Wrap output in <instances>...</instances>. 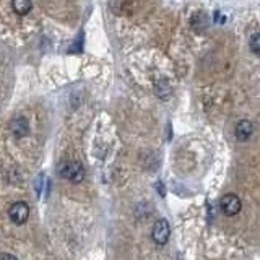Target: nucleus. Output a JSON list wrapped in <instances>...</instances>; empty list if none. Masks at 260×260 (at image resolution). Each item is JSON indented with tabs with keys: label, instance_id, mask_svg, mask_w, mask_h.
<instances>
[{
	"label": "nucleus",
	"instance_id": "obj_1",
	"mask_svg": "<svg viewBox=\"0 0 260 260\" xmlns=\"http://www.w3.org/2000/svg\"><path fill=\"white\" fill-rule=\"evenodd\" d=\"M57 172L61 174L63 179L74 182V184H78L85 179V168L83 164L78 161H63L59 164Z\"/></svg>",
	"mask_w": 260,
	"mask_h": 260
},
{
	"label": "nucleus",
	"instance_id": "obj_2",
	"mask_svg": "<svg viewBox=\"0 0 260 260\" xmlns=\"http://www.w3.org/2000/svg\"><path fill=\"white\" fill-rule=\"evenodd\" d=\"M220 207L226 216H234L241 212V199L234 194H226L220 200Z\"/></svg>",
	"mask_w": 260,
	"mask_h": 260
},
{
	"label": "nucleus",
	"instance_id": "obj_3",
	"mask_svg": "<svg viewBox=\"0 0 260 260\" xmlns=\"http://www.w3.org/2000/svg\"><path fill=\"white\" fill-rule=\"evenodd\" d=\"M8 215H10L12 221L15 225H23L30 218V207L25 202H15L8 210Z\"/></svg>",
	"mask_w": 260,
	"mask_h": 260
},
{
	"label": "nucleus",
	"instance_id": "obj_4",
	"mask_svg": "<svg viewBox=\"0 0 260 260\" xmlns=\"http://www.w3.org/2000/svg\"><path fill=\"white\" fill-rule=\"evenodd\" d=\"M169 234H171V228H169V223L166 220H158L154 223L153 226V232H152V238L156 244L159 245H164L169 239Z\"/></svg>",
	"mask_w": 260,
	"mask_h": 260
},
{
	"label": "nucleus",
	"instance_id": "obj_5",
	"mask_svg": "<svg viewBox=\"0 0 260 260\" xmlns=\"http://www.w3.org/2000/svg\"><path fill=\"white\" fill-rule=\"evenodd\" d=\"M252 134H254V124L247 119L239 121L234 127V135L239 141L249 140L250 137H252Z\"/></svg>",
	"mask_w": 260,
	"mask_h": 260
},
{
	"label": "nucleus",
	"instance_id": "obj_6",
	"mask_svg": "<svg viewBox=\"0 0 260 260\" xmlns=\"http://www.w3.org/2000/svg\"><path fill=\"white\" fill-rule=\"evenodd\" d=\"M10 132L16 138H23L30 134V124L25 117H15V119L10 121Z\"/></svg>",
	"mask_w": 260,
	"mask_h": 260
},
{
	"label": "nucleus",
	"instance_id": "obj_7",
	"mask_svg": "<svg viewBox=\"0 0 260 260\" xmlns=\"http://www.w3.org/2000/svg\"><path fill=\"white\" fill-rule=\"evenodd\" d=\"M12 7L18 15H26V13L31 12V0H12Z\"/></svg>",
	"mask_w": 260,
	"mask_h": 260
},
{
	"label": "nucleus",
	"instance_id": "obj_8",
	"mask_svg": "<svg viewBox=\"0 0 260 260\" xmlns=\"http://www.w3.org/2000/svg\"><path fill=\"white\" fill-rule=\"evenodd\" d=\"M154 90H156V94L161 99H166L171 94V86H169V83H168L166 80H159Z\"/></svg>",
	"mask_w": 260,
	"mask_h": 260
},
{
	"label": "nucleus",
	"instance_id": "obj_9",
	"mask_svg": "<svg viewBox=\"0 0 260 260\" xmlns=\"http://www.w3.org/2000/svg\"><path fill=\"white\" fill-rule=\"evenodd\" d=\"M249 46H250V51L254 54H257V56H260V33H255L250 36Z\"/></svg>",
	"mask_w": 260,
	"mask_h": 260
},
{
	"label": "nucleus",
	"instance_id": "obj_10",
	"mask_svg": "<svg viewBox=\"0 0 260 260\" xmlns=\"http://www.w3.org/2000/svg\"><path fill=\"white\" fill-rule=\"evenodd\" d=\"M0 260H18V259L12 254H2L0 255Z\"/></svg>",
	"mask_w": 260,
	"mask_h": 260
},
{
	"label": "nucleus",
	"instance_id": "obj_11",
	"mask_svg": "<svg viewBox=\"0 0 260 260\" xmlns=\"http://www.w3.org/2000/svg\"><path fill=\"white\" fill-rule=\"evenodd\" d=\"M158 189H159V194H161V197H164V189L161 184H158Z\"/></svg>",
	"mask_w": 260,
	"mask_h": 260
},
{
	"label": "nucleus",
	"instance_id": "obj_12",
	"mask_svg": "<svg viewBox=\"0 0 260 260\" xmlns=\"http://www.w3.org/2000/svg\"><path fill=\"white\" fill-rule=\"evenodd\" d=\"M215 21L220 23V12H215Z\"/></svg>",
	"mask_w": 260,
	"mask_h": 260
}]
</instances>
